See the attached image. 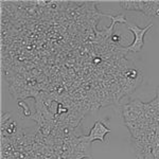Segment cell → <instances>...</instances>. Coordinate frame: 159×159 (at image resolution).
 I'll list each match as a JSON object with an SVG mask.
<instances>
[{
	"label": "cell",
	"instance_id": "obj_6",
	"mask_svg": "<svg viewBox=\"0 0 159 159\" xmlns=\"http://www.w3.org/2000/svg\"><path fill=\"white\" fill-rule=\"evenodd\" d=\"M17 107H18L19 116L20 118H22V119H24V118H31V116L33 115L30 107L28 106L24 100H19V101L17 102Z\"/></svg>",
	"mask_w": 159,
	"mask_h": 159
},
{
	"label": "cell",
	"instance_id": "obj_4",
	"mask_svg": "<svg viewBox=\"0 0 159 159\" xmlns=\"http://www.w3.org/2000/svg\"><path fill=\"white\" fill-rule=\"evenodd\" d=\"M91 143L90 141H88L87 139V135L82 136V141L76 145V148H74L73 152L80 153V154H84L86 156H90L91 155Z\"/></svg>",
	"mask_w": 159,
	"mask_h": 159
},
{
	"label": "cell",
	"instance_id": "obj_11",
	"mask_svg": "<svg viewBox=\"0 0 159 159\" xmlns=\"http://www.w3.org/2000/svg\"><path fill=\"white\" fill-rule=\"evenodd\" d=\"M153 154L155 156L156 159H159V147H154L153 148Z\"/></svg>",
	"mask_w": 159,
	"mask_h": 159
},
{
	"label": "cell",
	"instance_id": "obj_2",
	"mask_svg": "<svg viewBox=\"0 0 159 159\" xmlns=\"http://www.w3.org/2000/svg\"><path fill=\"white\" fill-rule=\"evenodd\" d=\"M107 121H108V119L106 118V119L99 120V121H97L94 123L92 129L89 130L88 135H87L88 141L93 142V141L98 140V141H101L102 143H106L105 137L111 133V130H110V129L106 124Z\"/></svg>",
	"mask_w": 159,
	"mask_h": 159
},
{
	"label": "cell",
	"instance_id": "obj_5",
	"mask_svg": "<svg viewBox=\"0 0 159 159\" xmlns=\"http://www.w3.org/2000/svg\"><path fill=\"white\" fill-rule=\"evenodd\" d=\"M122 118L125 122H132V121H136L138 119V115L133 110L132 106H130L129 103L123 105L122 107Z\"/></svg>",
	"mask_w": 159,
	"mask_h": 159
},
{
	"label": "cell",
	"instance_id": "obj_8",
	"mask_svg": "<svg viewBox=\"0 0 159 159\" xmlns=\"http://www.w3.org/2000/svg\"><path fill=\"white\" fill-rule=\"evenodd\" d=\"M125 125H126V127L129 129V132L132 133L133 130H135V129H139V124L137 123V121H132V122H125L124 123Z\"/></svg>",
	"mask_w": 159,
	"mask_h": 159
},
{
	"label": "cell",
	"instance_id": "obj_12",
	"mask_svg": "<svg viewBox=\"0 0 159 159\" xmlns=\"http://www.w3.org/2000/svg\"><path fill=\"white\" fill-rule=\"evenodd\" d=\"M101 61H102V58H94V60H93L94 65H98V64H101Z\"/></svg>",
	"mask_w": 159,
	"mask_h": 159
},
{
	"label": "cell",
	"instance_id": "obj_3",
	"mask_svg": "<svg viewBox=\"0 0 159 159\" xmlns=\"http://www.w3.org/2000/svg\"><path fill=\"white\" fill-rule=\"evenodd\" d=\"M120 6L122 9L127 11H136L141 12L143 11V0H122L120 1Z\"/></svg>",
	"mask_w": 159,
	"mask_h": 159
},
{
	"label": "cell",
	"instance_id": "obj_1",
	"mask_svg": "<svg viewBox=\"0 0 159 159\" xmlns=\"http://www.w3.org/2000/svg\"><path fill=\"white\" fill-rule=\"evenodd\" d=\"M153 27V24H148L145 28H140L136 25H127V29L134 34V42L130 46L126 47L129 52H140L144 47V36L148 31Z\"/></svg>",
	"mask_w": 159,
	"mask_h": 159
},
{
	"label": "cell",
	"instance_id": "obj_10",
	"mask_svg": "<svg viewBox=\"0 0 159 159\" xmlns=\"http://www.w3.org/2000/svg\"><path fill=\"white\" fill-rule=\"evenodd\" d=\"M142 157H143V159H156L155 156H154L153 152H147V153H144L142 155Z\"/></svg>",
	"mask_w": 159,
	"mask_h": 159
},
{
	"label": "cell",
	"instance_id": "obj_9",
	"mask_svg": "<svg viewBox=\"0 0 159 159\" xmlns=\"http://www.w3.org/2000/svg\"><path fill=\"white\" fill-rule=\"evenodd\" d=\"M11 112H4V114H2L1 116V119H0V122H1V124H4V123H7V121H10L11 120Z\"/></svg>",
	"mask_w": 159,
	"mask_h": 159
},
{
	"label": "cell",
	"instance_id": "obj_13",
	"mask_svg": "<svg viewBox=\"0 0 159 159\" xmlns=\"http://www.w3.org/2000/svg\"><path fill=\"white\" fill-rule=\"evenodd\" d=\"M80 159H92V156H86V157H83V158H80Z\"/></svg>",
	"mask_w": 159,
	"mask_h": 159
},
{
	"label": "cell",
	"instance_id": "obj_7",
	"mask_svg": "<svg viewBox=\"0 0 159 159\" xmlns=\"http://www.w3.org/2000/svg\"><path fill=\"white\" fill-rule=\"evenodd\" d=\"M30 119H32L33 121L36 122L37 125H42L43 123L47 122V120H46L45 117H43V112H39V111H35V114H33Z\"/></svg>",
	"mask_w": 159,
	"mask_h": 159
}]
</instances>
